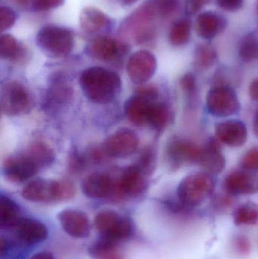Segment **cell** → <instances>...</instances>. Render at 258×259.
<instances>
[{
  "mask_svg": "<svg viewBox=\"0 0 258 259\" xmlns=\"http://www.w3.org/2000/svg\"><path fill=\"white\" fill-rule=\"evenodd\" d=\"M207 109L213 116L224 118L239 113L240 103L233 88L220 85L208 93Z\"/></svg>",
  "mask_w": 258,
  "mask_h": 259,
  "instance_id": "5b68a950",
  "label": "cell"
},
{
  "mask_svg": "<svg viewBox=\"0 0 258 259\" xmlns=\"http://www.w3.org/2000/svg\"><path fill=\"white\" fill-rule=\"evenodd\" d=\"M64 3L65 0H33L31 5L34 10L42 12L60 7Z\"/></svg>",
  "mask_w": 258,
  "mask_h": 259,
  "instance_id": "8d00e7d4",
  "label": "cell"
},
{
  "mask_svg": "<svg viewBox=\"0 0 258 259\" xmlns=\"http://www.w3.org/2000/svg\"><path fill=\"white\" fill-rule=\"evenodd\" d=\"M198 164L209 175H218L225 168V157L218 140L212 138L201 148Z\"/></svg>",
  "mask_w": 258,
  "mask_h": 259,
  "instance_id": "9a60e30c",
  "label": "cell"
},
{
  "mask_svg": "<svg viewBox=\"0 0 258 259\" xmlns=\"http://www.w3.org/2000/svg\"><path fill=\"white\" fill-rule=\"evenodd\" d=\"M241 164L244 170L258 171V147L249 149L242 158Z\"/></svg>",
  "mask_w": 258,
  "mask_h": 259,
  "instance_id": "d590c367",
  "label": "cell"
},
{
  "mask_svg": "<svg viewBox=\"0 0 258 259\" xmlns=\"http://www.w3.org/2000/svg\"><path fill=\"white\" fill-rule=\"evenodd\" d=\"M194 59L197 68L207 69L212 67L216 61V50L210 44H201L196 47Z\"/></svg>",
  "mask_w": 258,
  "mask_h": 259,
  "instance_id": "f546056e",
  "label": "cell"
},
{
  "mask_svg": "<svg viewBox=\"0 0 258 259\" xmlns=\"http://www.w3.org/2000/svg\"><path fill=\"white\" fill-rule=\"evenodd\" d=\"M23 198L34 202L61 201L60 181L36 179L29 183L22 190Z\"/></svg>",
  "mask_w": 258,
  "mask_h": 259,
  "instance_id": "8fae6325",
  "label": "cell"
},
{
  "mask_svg": "<svg viewBox=\"0 0 258 259\" xmlns=\"http://www.w3.org/2000/svg\"><path fill=\"white\" fill-rule=\"evenodd\" d=\"M36 42L39 48L49 57L68 56L74 48L72 32L58 26H45L38 31Z\"/></svg>",
  "mask_w": 258,
  "mask_h": 259,
  "instance_id": "3957f363",
  "label": "cell"
},
{
  "mask_svg": "<svg viewBox=\"0 0 258 259\" xmlns=\"http://www.w3.org/2000/svg\"><path fill=\"white\" fill-rule=\"evenodd\" d=\"M180 86L184 92L187 94H193L196 91V78L193 74L187 73L184 74L180 80Z\"/></svg>",
  "mask_w": 258,
  "mask_h": 259,
  "instance_id": "ab89813d",
  "label": "cell"
},
{
  "mask_svg": "<svg viewBox=\"0 0 258 259\" xmlns=\"http://www.w3.org/2000/svg\"><path fill=\"white\" fill-rule=\"evenodd\" d=\"M240 59L245 62L258 59V37L254 34L247 35L241 42L239 49Z\"/></svg>",
  "mask_w": 258,
  "mask_h": 259,
  "instance_id": "4dcf8cb0",
  "label": "cell"
},
{
  "mask_svg": "<svg viewBox=\"0 0 258 259\" xmlns=\"http://www.w3.org/2000/svg\"><path fill=\"white\" fill-rule=\"evenodd\" d=\"M86 157L78 152H74L69 158V167L71 171L78 173L86 167Z\"/></svg>",
  "mask_w": 258,
  "mask_h": 259,
  "instance_id": "f35d334b",
  "label": "cell"
},
{
  "mask_svg": "<svg viewBox=\"0 0 258 259\" xmlns=\"http://www.w3.org/2000/svg\"><path fill=\"white\" fill-rule=\"evenodd\" d=\"M30 259H56L53 254L48 252H39L34 254Z\"/></svg>",
  "mask_w": 258,
  "mask_h": 259,
  "instance_id": "f6af8a7d",
  "label": "cell"
},
{
  "mask_svg": "<svg viewBox=\"0 0 258 259\" xmlns=\"http://www.w3.org/2000/svg\"><path fill=\"white\" fill-rule=\"evenodd\" d=\"M124 49V45L113 38L99 36L89 42L88 53L98 60L109 62L118 57Z\"/></svg>",
  "mask_w": 258,
  "mask_h": 259,
  "instance_id": "ac0fdd59",
  "label": "cell"
},
{
  "mask_svg": "<svg viewBox=\"0 0 258 259\" xmlns=\"http://www.w3.org/2000/svg\"><path fill=\"white\" fill-rule=\"evenodd\" d=\"M156 152L151 148H147L142 152L137 164L142 171L148 175L154 170L156 166Z\"/></svg>",
  "mask_w": 258,
  "mask_h": 259,
  "instance_id": "836d02e7",
  "label": "cell"
},
{
  "mask_svg": "<svg viewBox=\"0 0 258 259\" xmlns=\"http://www.w3.org/2000/svg\"><path fill=\"white\" fill-rule=\"evenodd\" d=\"M169 121L170 111L168 106L163 103L153 102L150 107L148 124L157 131H162L167 127Z\"/></svg>",
  "mask_w": 258,
  "mask_h": 259,
  "instance_id": "4316f807",
  "label": "cell"
},
{
  "mask_svg": "<svg viewBox=\"0 0 258 259\" xmlns=\"http://www.w3.org/2000/svg\"><path fill=\"white\" fill-rule=\"evenodd\" d=\"M215 188V182L212 175L206 172L191 174L179 184L177 199L187 209L195 208L209 199Z\"/></svg>",
  "mask_w": 258,
  "mask_h": 259,
  "instance_id": "7a4b0ae2",
  "label": "cell"
},
{
  "mask_svg": "<svg viewBox=\"0 0 258 259\" xmlns=\"http://www.w3.org/2000/svg\"><path fill=\"white\" fill-rule=\"evenodd\" d=\"M40 169L36 161L28 155L9 157L3 164V175L14 183H22L34 176Z\"/></svg>",
  "mask_w": 258,
  "mask_h": 259,
  "instance_id": "30bf717a",
  "label": "cell"
},
{
  "mask_svg": "<svg viewBox=\"0 0 258 259\" xmlns=\"http://www.w3.org/2000/svg\"><path fill=\"white\" fill-rule=\"evenodd\" d=\"M156 13L160 18H168L174 15L179 7V0H151L149 2Z\"/></svg>",
  "mask_w": 258,
  "mask_h": 259,
  "instance_id": "1f68e13d",
  "label": "cell"
},
{
  "mask_svg": "<svg viewBox=\"0 0 258 259\" xmlns=\"http://www.w3.org/2000/svg\"><path fill=\"white\" fill-rule=\"evenodd\" d=\"M17 4L21 6H27L29 3H31L33 0H15Z\"/></svg>",
  "mask_w": 258,
  "mask_h": 259,
  "instance_id": "7dc6e473",
  "label": "cell"
},
{
  "mask_svg": "<svg viewBox=\"0 0 258 259\" xmlns=\"http://www.w3.org/2000/svg\"><path fill=\"white\" fill-rule=\"evenodd\" d=\"M61 201L70 200L76 194V187L72 181L68 179L60 180Z\"/></svg>",
  "mask_w": 258,
  "mask_h": 259,
  "instance_id": "74e56055",
  "label": "cell"
},
{
  "mask_svg": "<svg viewBox=\"0 0 258 259\" xmlns=\"http://www.w3.org/2000/svg\"><path fill=\"white\" fill-rule=\"evenodd\" d=\"M215 132L220 141L231 147L242 146L248 137L246 126L238 120H229L219 123L215 127Z\"/></svg>",
  "mask_w": 258,
  "mask_h": 259,
  "instance_id": "2e32d148",
  "label": "cell"
},
{
  "mask_svg": "<svg viewBox=\"0 0 258 259\" xmlns=\"http://www.w3.org/2000/svg\"><path fill=\"white\" fill-rule=\"evenodd\" d=\"M227 25L226 18L213 12L199 14L195 21V29L199 37L212 39L225 30Z\"/></svg>",
  "mask_w": 258,
  "mask_h": 259,
  "instance_id": "e0dca14e",
  "label": "cell"
},
{
  "mask_svg": "<svg viewBox=\"0 0 258 259\" xmlns=\"http://www.w3.org/2000/svg\"><path fill=\"white\" fill-rule=\"evenodd\" d=\"M30 99L24 85L19 82L6 83L2 89L1 111L9 116L21 115L28 109Z\"/></svg>",
  "mask_w": 258,
  "mask_h": 259,
  "instance_id": "52a82bcc",
  "label": "cell"
},
{
  "mask_svg": "<svg viewBox=\"0 0 258 259\" xmlns=\"http://www.w3.org/2000/svg\"><path fill=\"white\" fill-rule=\"evenodd\" d=\"M220 8L227 12H236L243 6L244 0H217Z\"/></svg>",
  "mask_w": 258,
  "mask_h": 259,
  "instance_id": "7bdbcfd3",
  "label": "cell"
},
{
  "mask_svg": "<svg viewBox=\"0 0 258 259\" xmlns=\"http://www.w3.org/2000/svg\"><path fill=\"white\" fill-rule=\"evenodd\" d=\"M109 21L107 15L97 8H84L80 15V25L86 33H93L102 30Z\"/></svg>",
  "mask_w": 258,
  "mask_h": 259,
  "instance_id": "7402d4cb",
  "label": "cell"
},
{
  "mask_svg": "<svg viewBox=\"0 0 258 259\" xmlns=\"http://www.w3.org/2000/svg\"><path fill=\"white\" fill-rule=\"evenodd\" d=\"M232 247L235 253L240 256H246L251 253V243L249 238L244 234H238L233 237Z\"/></svg>",
  "mask_w": 258,
  "mask_h": 259,
  "instance_id": "d6a6232c",
  "label": "cell"
},
{
  "mask_svg": "<svg viewBox=\"0 0 258 259\" xmlns=\"http://www.w3.org/2000/svg\"><path fill=\"white\" fill-rule=\"evenodd\" d=\"M80 84L86 98L98 104H106L115 100L122 88L121 77L117 73L97 66L83 71Z\"/></svg>",
  "mask_w": 258,
  "mask_h": 259,
  "instance_id": "6da1fadb",
  "label": "cell"
},
{
  "mask_svg": "<svg viewBox=\"0 0 258 259\" xmlns=\"http://www.w3.org/2000/svg\"><path fill=\"white\" fill-rule=\"evenodd\" d=\"M20 209L16 202L8 196L0 197V225L2 227L16 226L19 222Z\"/></svg>",
  "mask_w": 258,
  "mask_h": 259,
  "instance_id": "cb8c5ba5",
  "label": "cell"
},
{
  "mask_svg": "<svg viewBox=\"0 0 258 259\" xmlns=\"http://www.w3.org/2000/svg\"><path fill=\"white\" fill-rule=\"evenodd\" d=\"M224 188L231 196L254 194L258 192V175L249 170H235L226 178Z\"/></svg>",
  "mask_w": 258,
  "mask_h": 259,
  "instance_id": "5bb4252c",
  "label": "cell"
},
{
  "mask_svg": "<svg viewBox=\"0 0 258 259\" xmlns=\"http://www.w3.org/2000/svg\"><path fill=\"white\" fill-rule=\"evenodd\" d=\"M90 255L95 259H124L113 240L106 238L91 246Z\"/></svg>",
  "mask_w": 258,
  "mask_h": 259,
  "instance_id": "83f0119b",
  "label": "cell"
},
{
  "mask_svg": "<svg viewBox=\"0 0 258 259\" xmlns=\"http://www.w3.org/2000/svg\"><path fill=\"white\" fill-rule=\"evenodd\" d=\"M191 37V23L187 19H180L175 21L170 29L168 39L174 47L186 45Z\"/></svg>",
  "mask_w": 258,
  "mask_h": 259,
  "instance_id": "d4e9b609",
  "label": "cell"
},
{
  "mask_svg": "<svg viewBox=\"0 0 258 259\" xmlns=\"http://www.w3.org/2000/svg\"><path fill=\"white\" fill-rule=\"evenodd\" d=\"M94 225L105 238L113 241L127 238L132 232L130 220L111 210L98 212L94 219Z\"/></svg>",
  "mask_w": 258,
  "mask_h": 259,
  "instance_id": "8992f818",
  "label": "cell"
},
{
  "mask_svg": "<svg viewBox=\"0 0 258 259\" xmlns=\"http://www.w3.org/2000/svg\"><path fill=\"white\" fill-rule=\"evenodd\" d=\"M236 226H253L258 224V205L247 202L236 208L233 214Z\"/></svg>",
  "mask_w": 258,
  "mask_h": 259,
  "instance_id": "603a6c76",
  "label": "cell"
},
{
  "mask_svg": "<svg viewBox=\"0 0 258 259\" xmlns=\"http://www.w3.org/2000/svg\"><path fill=\"white\" fill-rule=\"evenodd\" d=\"M16 21V15L11 8L2 6L0 9V30L6 31L13 27Z\"/></svg>",
  "mask_w": 258,
  "mask_h": 259,
  "instance_id": "e575fe53",
  "label": "cell"
},
{
  "mask_svg": "<svg viewBox=\"0 0 258 259\" xmlns=\"http://www.w3.org/2000/svg\"><path fill=\"white\" fill-rule=\"evenodd\" d=\"M136 95L142 98L146 99L150 101H154L159 96V91L153 86H142L138 88Z\"/></svg>",
  "mask_w": 258,
  "mask_h": 259,
  "instance_id": "b9f144b4",
  "label": "cell"
},
{
  "mask_svg": "<svg viewBox=\"0 0 258 259\" xmlns=\"http://www.w3.org/2000/svg\"><path fill=\"white\" fill-rule=\"evenodd\" d=\"M27 153L36 161L40 168L50 165L55 160L53 149L45 143L39 142L30 145Z\"/></svg>",
  "mask_w": 258,
  "mask_h": 259,
  "instance_id": "f1b7e54d",
  "label": "cell"
},
{
  "mask_svg": "<svg viewBox=\"0 0 258 259\" xmlns=\"http://www.w3.org/2000/svg\"><path fill=\"white\" fill-rule=\"evenodd\" d=\"M145 175L137 164L127 167L115 181L113 180L110 196L115 199L139 196L146 188Z\"/></svg>",
  "mask_w": 258,
  "mask_h": 259,
  "instance_id": "277c9868",
  "label": "cell"
},
{
  "mask_svg": "<svg viewBox=\"0 0 258 259\" xmlns=\"http://www.w3.org/2000/svg\"><path fill=\"white\" fill-rule=\"evenodd\" d=\"M16 227L19 238L28 244L41 243L48 236V230L45 225L36 219H21Z\"/></svg>",
  "mask_w": 258,
  "mask_h": 259,
  "instance_id": "ffe728a7",
  "label": "cell"
},
{
  "mask_svg": "<svg viewBox=\"0 0 258 259\" xmlns=\"http://www.w3.org/2000/svg\"><path fill=\"white\" fill-rule=\"evenodd\" d=\"M257 5H258V0H257Z\"/></svg>",
  "mask_w": 258,
  "mask_h": 259,
  "instance_id": "681fc988",
  "label": "cell"
},
{
  "mask_svg": "<svg viewBox=\"0 0 258 259\" xmlns=\"http://www.w3.org/2000/svg\"><path fill=\"white\" fill-rule=\"evenodd\" d=\"M113 179L106 174L93 173L88 175L82 184L83 194L90 199H102L110 196Z\"/></svg>",
  "mask_w": 258,
  "mask_h": 259,
  "instance_id": "d6986e66",
  "label": "cell"
},
{
  "mask_svg": "<svg viewBox=\"0 0 258 259\" xmlns=\"http://www.w3.org/2000/svg\"><path fill=\"white\" fill-rule=\"evenodd\" d=\"M137 134L128 128L118 130L108 137L104 143V152L115 158H125L136 152L139 146Z\"/></svg>",
  "mask_w": 258,
  "mask_h": 259,
  "instance_id": "9c48e42d",
  "label": "cell"
},
{
  "mask_svg": "<svg viewBox=\"0 0 258 259\" xmlns=\"http://www.w3.org/2000/svg\"><path fill=\"white\" fill-rule=\"evenodd\" d=\"M153 102L154 101L135 95L126 102L124 106L126 116L135 125L143 126L148 124L150 107Z\"/></svg>",
  "mask_w": 258,
  "mask_h": 259,
  "instance_id": "44dd1931",
  "label": "cell"
},
{
  "mask_svg": "<svg viewBox=\"0 0 258 259\" xmlns=\"http://www.w3.org/2000/svg\"><path fill=\"white\" fill-rule=\"evenodd\" d=\"M210 2L211 0H186L185 6L186 13L189 15H195Z\"/></svg>",
  "mask_w": 258,
  "mask_h": 259,
  "instance_id": "60d3db41",
  "label": "cell"
},
{
  "mask_svg": "<svg viewBox=\"0 0 258 259\" xmlns=\"http://www.w3.org/2000/svg\"><path fill=\"white\" fill-rule=\"evenodd\" d=\"M139 0H121L124 4L128 5V6H130V5L134 4V3H137Z\"/></svg>",
  "mask_w": 258,
  "mask_h": 259,
  "instance_id": "c3c4849f",
  "label": "cell"
},
{
  "mask_svg": "<svg viewBox=\"0 0 258 259\" xmlns=\"http://www.w3.org/2000/svg\"><path fill=\"white\" fill-rule=\"evenodd\" d=\"M201 148L184 139H174L168 143L167 156L173 167L178 168L188 164L198 163Z\"/></svg>",
  "mask_w": 258,
  "mask_h": 259,
  "instance_id": "7c38bea8",
  "label": "cell"
},
{
  "mask_svg": "<svg viewBox=\"0 0 258 259\" xmlns=\"http://www.w3.org/2000/svg\"><path fill=\"white\" fill-rule=\"evenodd\" d=\"M253 127H254V131L255 133L256 136L258 137V111L256 113L255 116L254 118V122H253Z\"/></svg>",
  "mask_w": 258,
  "mask_h": 259,
  "instance_id": "bcb514c9",
  "label": "cell"
},
{
  "mask_svg": "<svg viewBox=\"0 0 258 259\" xmlns=\"http://www.w3.org/2000/svg\"><path fill=\"white\" fill-rule=\"evenodd\" d=\"M58 220L65 233L74 238H86L91 232L89 218L78 210H63L58 214Z\"/></svg>",
  "mask_w": 258,
  "mask_h": 259,
  "instance_id": "4fadbf2b",
  "label": "cell"
},
{
  "mask_svg": "<svg viewBox=\"0 0 258 259\" xmlns=\"http://www.w3.org/2000/svg\"><path fill=\"white\" fill-rule=\"evenodd\" d=\"M23 47L16 39L9 33L2 34L0 37V56L6 60L15 61L22 56Z\"/></svg>",
  "mask_w": 258,
  "mask_h": 259,
  "instance_id": "484cf974",
  "label": "cell"
},
{
  "mask_svg": "<svg viewBox=\"0 0 258 259\" xmlns=\"http://www.w3.org/2000/svg\"><path fill=\"white\" fill-rule=\"evenodd\" d=\"M248 92L250 97L254 101L258 102V77L251 82Z\"/></svg>",
  "mask_w": 258,
  "mask_h": 259,
  "instance_id": "ee69618b",
  "label": "cell"
},
{
  "mask_svg": "<svg viewBox=\"0 0 258 259\" xmlns=\"http://www.w3.org/2000/svg\"><path fill=\"white\" fill-rule=\"evenodd\" d=\"M157 59L151 52L139 50L129 58L127 71L132 81L141 85L153 77L157 69Z\"/></svg>",
  "mask_w": 258,
  "mask_h": 259,
  "instance_id": "ba28073f",
  "label": "cell"
}]
</instances>
